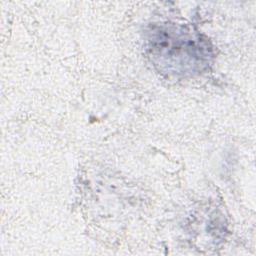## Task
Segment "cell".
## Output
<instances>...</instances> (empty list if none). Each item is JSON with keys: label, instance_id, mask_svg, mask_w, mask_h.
<instances>
[{"label": "cell", "instance_id": "6da1fadb", "mask_svg": "<svg viewBox=\"0 0 256 256\" xmlns=\"http://www.w3.org/2000/svg\"><path fill=\"white\" fill-rule=\"evenodd\" d=\"M146 50L153 65L169 75H193L212 57L209 41L192 29L176 24L154 25L147 32Z\"/></svg>", "mask_w": 256, "mask_h": 256}]
</instances>
